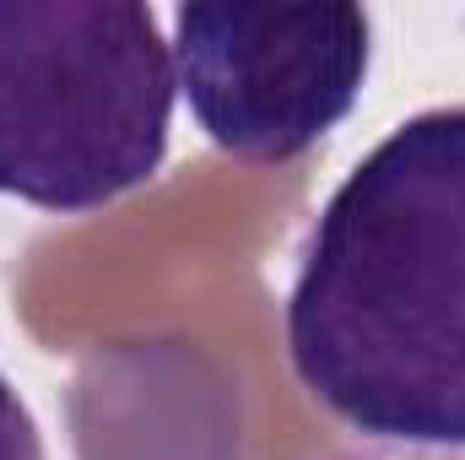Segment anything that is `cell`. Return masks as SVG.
<instances>
[{"instance_id":"cell-3","label":"cell","mask_w":465,"mask_h":460,"mask_svg":"<svg viewBox=\"0 0 465 460\" xmlns=\"http://www.w3.org/2000/svg\"><path fill=\"white\" fill-rule=\"evenodd\" d=\"M373 55L362 5H179L173 76L238 163H292L351 115Z\"/></svg>"},{"instance_id":"cell-2","label":"cell","mask_w":465,"mask_h":460,"mask_svg":"<svg viewBox=\"0 0 465 460\" xmlns=\"http://www.w3.org/2000/svg\"><path fill=\"white\" fill-rule=\"evenodd\" d=\"M173 44L135 0H0V195L104 212L168 157Z\"/></svg>"},{"instance_id":"cell-1","label":"cell","mask_w":465,"mask_h":460,"mask_svg":"<svg viewBox=\"0 0 465 460\" xmlns=\"http://www.w3.org/2000/svg\"><path fill=\"white\" fill-rule=\"evenodd\" d=\"M287 357L373 445L465 450V104L395 125L325 201Z\"/></svg>"},{"instance_id":"cell-5","label":"cell","mask_w":465,"mask_h":460,"mask_svg":"<svg viewBox=\"0 0 465 460\" xmlns=\"http://www.w3.org/2000/svg\"><path fill=\"white\" fill-rule=\"evenodd\" d=\"M357 460H465V450H395V445H384V450Z\"/></svg>"},{"instance_id":"cell-4","label":"cell","mask_w":465,"mask_h":460,"mask_svg":"<svg viewBox=\"0 0 465 460\" xmlns=\"http://www.w3.org/2000/svg\"><path fill=\"white\" fill-rule=\"evenodd\" d=\"M0 460H44L38 423L27 412V401L11 390V379L0 374Z\"/></svg>"}]
</instances>
